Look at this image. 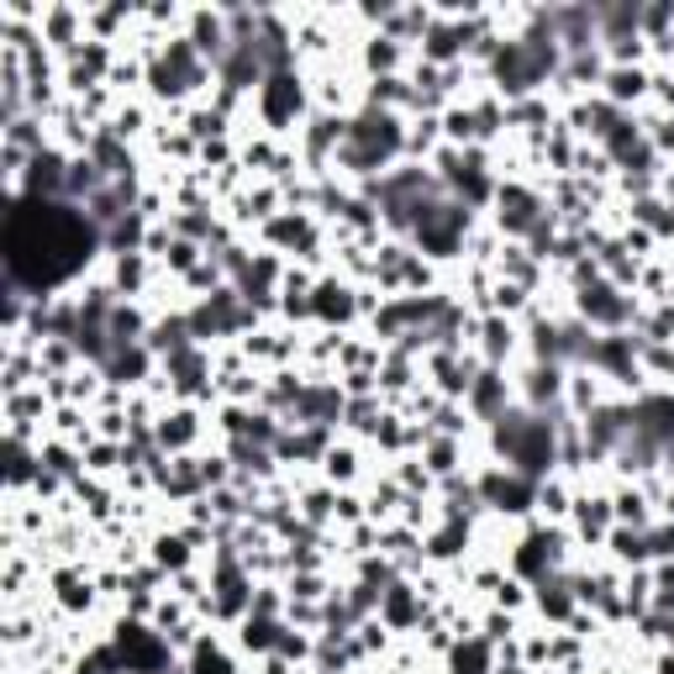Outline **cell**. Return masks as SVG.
Here are the masks:
<instances>
[{
  "mask_svg": "<svg viewBox=\"0 0 674 674\" xmlns=\"http://www.w3.org/2000/svg\"><path fill=\"white\" fill-rule=\"evenodd\" d=\"M464 38H469V32H458V27H433V32H427V42H422V53H427L433 63H448V59H458V53L469 48Z\"/></svg>",
  "mask_w": 674,
  "mask_h": 674,
  "instance_id": "23",
  "label": "cell"
},
{
  "mask_svg": "<svg viewBox=\"0 0 674 674\" xmlns=\"http://www.w3.org/2000/svg\"><path fill=\"white\" fill-rule=\"evenodd\" d=\"M200 80H206V63H200L196 42H169V53H163L159 69H153L159 96H190Z\"/></svg>",
  "mask_w": 674,
  "mask_h": 674,
  "instance_id": "9",
  "label": "cell"
},
{
  "mask_svg": "<svg viewBox=\"0 0 674 674\" xmlns=\"http://www.w3.org/2000/svg\"><path fill=\"white\" fill-rule=\"evenodd\" d=\"M643 90H648V75H643V69H627V63L606 69V100H612V106H622V100H637Z\"/></svg>",
  "mask_w": 674,
  "mask_h": 674,
  "instance_id": "21",
  "label": "cell"
},
{
  "mask_svg": "<svg viewBox=\"0 0 674 674\" xmlns=\"http://www.w3.org/2000/svg\"><path fill=\"white\" fill-rule=\"evenodd\" d=\"M159 464V479L169 496H196V490H206V475H200V458L190 454H175V458H153Z\"/></svg>",
  "mask_w": 674,
  "mask_h": 674,
  "instance_id": "17",
  "label": "cell"
},
{
  "mask_svg": "<svg viewBox=\"0 0 674 674\" xmlns=\"http://www.w3.org/2000/svg\"><path fill=\"white\" fill-rule=\"evenodd\" d=\"M406 148V127H400L396 111H364L358 121H348V138L337 148V163L354 169V175H385L390 163L400 159Z\"/></svg>",
  "mask_w": 674,
  "mask_h": 674,
  "instance_id": "3",
  "label": "cell"
},
{
  "mask_svg": "<svg viewBox=\"0 0 674 674\" xmlns=\"http://www.w3.org/2000/svg\"><path fill=\"white\" fill-rule=\"evenodd\" d=\"M506 348H512V327H506L500 317H490V321H485V358H490V364H500V354H506Z\"/></svg>",
  "mask_w": 674,
  "mask_h": 674,
  "instance_id": "29",
  "label": "cell"
},
{
  "mask_svg": "<svg viewBox=\"0 0 674 674\" xmlns=\"http://www.w3.org/2000/svg\"><path fill=\"white\" fill-rule=\"evenodd\" d=\"M633 317H637V306L616 279H591V285H579V321H585V327L622 333Z\"/></svg>",
  "mask_w": 674,
  "mask_h": 674,
  "instance_id": "6",
  "label": "cell"
},
{
  "mask_svg": "<svg viewBox=\"0 0 674 674\" xmlns=\"http://www.w3.org/2000/svg\"><path fill=\"white\" fill-rule=\"evenodd\" d=\"M454 458H458V443H454V437L433 443V475H454Z\"/></svg>",
  "mask_w": 674,
  "mask_h": 674,
  "instance_id": "34",
  "label": "cell"
},
{
  "mask_svg": "<svg viewBox=\"0 0 674 674\" xmlns=\"http://www.w3.org/2000/svg\"><path fill=\"white\" fill-rule=\"evenodd\" d=\"M490 427H496V454L512 464V475H522V479H533L537 485V479L554 469L558 433L543 412H500Z\"/></svg>",
  "mask_w": 674,
  "mask_h": 674,
  "instance_id": "2",
  "label": "cell"
},
{
  "mask_svg": "<svg viewBox=\"0 0 674 674\" xmlns=\"http://www.w3.org/2000/svg\"><path fill=\"white\" fill-rule=\"evenodd\" d=\"M279 637H285V627H279L275 616H248V622H242V648H258V654H264V648H279Z\"/></svg>",
  "mask_w": 674,
  "mask_h": 674,
  "instance_id": "26",
  "label": "cell"
},
{
  "mask_svg": "<svg viewBox=\"0 0 674 674\" xmlns=\"http://www.w3.org/2000/svg\"><path fill=\"white\" fill-rule=\"evenodd\" d=\"M63 606H90V585H63Z\"/></svg>",
  "mask_w": 674,
  "mask_h": 674,
  "instance_id": "42",
  "label": "cell"
},
{
  "mask_svg": "<svg viewBox=\"0 0 674 674\" xmlns=\"http://www.w3.org/2000/svg\"><path fill=\"white\" fill-rule=\"evenodd\" d=\"M479 496L490 500V506H500V512H527L537 500V485L522 475H506V464H500V469H490V475L479 479Z\"/></svg>",
  "mask_w": 674,
  "mask_h": 674,
  "instance_id": "12",
  "label": "cell"
},
{
  "mask_svg": "<svg viewBox=\"0 0 674 674\" xmlns=\"http://www.w3.org/2000/svg\"><path fill=\"white\" fill-rule=\"evenodd\" d=\"M258 111H264L269 127H290V121L300 117V80L290 69L264 75V85H258Z\"/></svg>",
  "mask_w": 674,
  "mask_h": 674,
  "instance_id": "10",
  "label": "cell"
},
{
  "mask_svg": "<svg viewBox=\"0 0 674 674\" xmlns=\"http://www.w3.org/2000/svg\"><path fill=\"white\" fill-rule=\"evenodd\" d=\"M396 63V42H369V69H390Z\"/></svg>",
  "mask_w": 674,
  "mask_h": 674,
  "instance_id": "38",
  "label": "cell"
},
{
  "mask_svg": "<svg viewBox=\"0 0 674 674\" xmlns=\"http://www.w3.org/2000/svg\"><path fill=\"white\" fill-rule=\"evenodd\" d=\"M575 522H579V533L585 537H606L612 533V522H616V512H612V500H575Z\"/></svg>",
  "mask_w": 674,
  "mask_h": 674,
  "instance_id": "22",
  "label": "cell"
},
{
  "mask_svg": "<svg viewBox=\"0 0 674 674\" xmlns=\"http://www.w3.org/2000/svg\"><path fill=\"white\" fill-rule=\"evenodd\" d=\"M327 475L348 479V475H354V454H348V448H333V454H327Z\"/></svg>",
  "mask_w": 674,
  "mask_h": 674,
  "instance_id": "37",
  "label": "cell"
},
{
  "mask_svg": "<svg viewBox=\"0 0 674 674\" xmlns=\"http://www.w3.org/2000/svg\"><path fill=\"white\" fill-rule=\"evenodd\" d=\"M633 354H637V343H633V337L606 333V337H591V354H585V364H591V369H601V375L627 379V385H633V375H637Z\"/></svg>",
  "mask_w": 674,
  "mask_h": 674,
  "instance_id": "11",
  "label": "cell"
},
{
  "mask_svg": "<svg viewBox=\"0 0 674 674\" xmlns=\"http://www.w3.org/2000/svg\"><path fill=\"white\" fill-rule=\"evenodd\" d=\"M464 232H469V206L464 200H448V196H437L417 217V227H412V238H417V248L427 258H454Z\"/></svg>",
  "mask_w": 674,
  "mask_h": 674,
  "instance_id": "5",
  "label": "cell"
},
{
  "mask_svg": "<svg viewBox=\"0 0 674 674\" xmlns=\"http://www.w3.org/2000/svg\"><path fill=\"white\" fill-rule=\"evenodd\" d=\"M496 206H500V232H512V238H537L543 227H548V200L527 190V185H506L496 190Z\"/></svg>",
  "mask_w": 674,
  "mask_h": 674,
  "instance_id": "7",
  "label": "cell"
},
{
  "mask_svg": "<svg viewBox=\"0 0 674 674\" xmlns=\"http://www.w3.org/2000/svg\"><path fill=\"white\" fill-rule=\"evenodd\" d=\"M311 317L348 321V317H354V290H348V285H337V279H321L317 290H311Z\"/></svg>",
  "mask_w": 674,
  "mask_h": 674,
  "instance_id": "18",
  "label": "cell"
},
{
  "mask_svg": "<svg viewBox=\"0 0 674 674\" xmlns=\"http://www.w3.org/2000/svg\"><path fill=\"white\" fill-rule=\"evenodd\" d=\"M100 242V227L75 200H17L6 217V279L11 290H59L80 275Z\"/></svg>",
  "mask_w": 674,
  "mask_h": 674,
  "instance_id": "1",
  "label": "cell"
},
{
  "mask_svg": "<svg viewBox=\"0 0 674 674\" xmlns=\"http://www.w3.org/2000/svg\"><path fill=\"white\" fill-rule=\"evenodd\" d=\"M612 543H616V558H627V564H648V537H643V533H633V527H616Z\"/></svg>",
  "mask_w": 674,
  "mask_h": 674,
  "instance_id": "27",
  "label": "cell"
},
{
  "mask_svg": "<svg viewBox=\"0 0 674 674\" xmlns=\"http://www.w3.org/2000/svg\"><path fill=\"white\" fill-rule=\"evenodd\" d=\"M490 643L485 637H469V643H458L454 648V674H490Z\"/></svg>",
  "mask_w": 674,
  "mask_h": 674,
  "instance_id": "25",
  "label": "cell"
},
{
  "mask_svg": "<svg viewBox=\"0 0 674 674\" xmlns=\"http://www.w3.org/2000/svg\"><path fill=\"white\" fill-rule=\"evenodd\" d=\"M448 138L469 142V138H475V117H469V111H454V117H448Z\"/></svg>",
  "mask_w": 674,
  "mask_h": 674,
  "instance_id": "36",
  "label": "cell"
},
{
  "mask_svg": "<svg viewBox=\"0 0 674 674\" xmlns=\"http://www.w3.org/2000/svg\"><path fill=\"white\" fill-rule=\"evenodd\" d=\"M496 296H500V311H516L522 306V285H500Z\"/></svg>",
  "mask_w": 674,
  "mask_h": 674,
  "instance_id": "43",
  "label": "cell"
},
{
  "mask_svg": "<svg viewBox=\"0 0 674 674\" xmlns=\"http://www.w3.org/2000/svg\"><path fill=\"white\" fill-rule=\"evenodd\" d=\"M117 279H121V290H138V285H142V258H138V254L121 258V264H117Z\"/></svg>",
  "mask_w": 674,
  "mask_h": 674,
  "instance_id": "35",
  "label": "cell"
},
{
  "mask_svg": "<svg viewBox=\"0 0 674 674\" xmlns=\"http://www.w3.org/2000/svg\"><path fill=\"white\" fill-rule=\"evenodd\" d=\"M648 558H674V522L670 527H648Z\"/></svg>",
  "mask_w": 674,
  "mask_h": 674,
  "instance_id": "33",
  "label": "cell"
},
{
  "mask_svg": "<svg viewBox=\"0 0 674 674\" xmlns=\"http://www.w3.org/2000/svg\"><path fill=\"white\" fill-rule=\"evenodd\" d=\"M169 264H175V269H196V242H175V248H169Z\"/></svg>",
  "mask_w": 674,
  "mask_h": 674,
  "instance_id": "39",
  "label": "cell"
},
{
  "mask_svg": "<svg viewBox=\"0 0 674 674\" xmlns=\"http://www.w3.org/2000/svg\"><path fill=\"white\" fill-rule=\"evenodd\" d=\"M664 464H670V469H674V443H670V448H664Z\"/></svg>",
  "mask_w": 674,
  "mask_h": 674,
  "instance_id": "45",
  "label": "cell"
},
{
  "mask_svg": "<svg viewBox=\"0 0 674 674\" xmlns=\"http://www.w3.org/2000/svg\"><path fill=\"white\" fill-rule=\"evenodd\" d=\"M337 412H343V390L337 385H306V390H296L300 427H333Z\"/></svg>",
  "mask_w": 674,
  "mask_h": 674,
  "instance_id": "14",
  "label": "cell"
},
{
  "mask_svg": "<svg viewBox=\"0 0 674 674\" xmlns=\"http://www.w3.org/2000/svg\"><path fill=\"white\" fill-rule=\"evenodd\" d=\"M196 433H200L196 412H169V417L159 422V448H169V454H185V448L196 443Z\"/></svg>",
  "mask_w": 674,
  "mask_h": 674,
  "instance_id": "20",
  "label": "cell"
},
{
  "mask_svg": "<svg viewBox=\"0 0 674 674\" xmlns=\"http://www.w3.org/2000/svg\"><path fill=\"white\" fill-rule=\"evenodd\" d=\"M469 412L485 422H496L500 412H506V379H500L496 364H485L475 375V385H469Z\"/></svg>",
  "mask_w": 674,
  "mask_h": 674,
  "instance_id": "16",
  "label": "cell"
},
{
  "mask_svg": "<svg viewBox=\"0 0 674 674\" xmlns=\"http://www.w3.org/2000/svg\"><path fill=\"white\" fill-rule=\"evenodd\" d=\"M32 479V454H27V437H11V485Z\"/></svg>",
  "mask_w": 674,
  "mask_h": 674,
  "instance_id": "32",
  "label": "cell"
},
{
  "mask_svg": "<svg viewBox=\"0 0 674 674\" xmlns=\"http://www.w3.org/2000/svg\"><path fill=\"white\" fill-rule=\"evenodd\" d=\"M575 601H579V595L569 591V579H564V575L537 579V606H543V616L564 622V616H575Z\"/></svg>",
  "mask_w": 674,
  "mask_h": 674,
  "instance_id": "19",
  "label": "cell"
},
{
  "mask_svg": "<svg viewBox=\"0 0 674 674\" xmlns=\"http://www.w3.org/2000/svg\"><path fill=\"white\" fill-rule=\"evenodd\" d=\"M327 506H333V496H327V490L306 496V516H311V522H321V516H327Z\"/></svg>",
  "mask_w": 674,
  "mask_h": 674,
  "instance_id": "41",
  "label": "cell"
},
{
  "mask_svg": "<svg viewBox=\"0 0 674 674\" xmlns=\"http://www.w3.org/2000/svg\"><path fill=\"white\" fill-rule=\"evenodd\" d=\"M648 364H654L658 375L674 379V348H670V343H664V348H648Z\"/></svg>",
  "mask_w": 674,
  "mask_h": 674,
  "instance_id": "40",
  "label": "cell"
},
{
  "mask_svg": "<svg viewBox=\"0 0 674 674\" xmlns=\"http://www.w3.org/2000/svg\"><path fill=\"white\" fill-rule=\"evenodd\" d=\"M153 558H159V569H185V537H159L153 543Z\"/></svg>",
  "mask_w": 674,
  "mask_h": 674,
  "instance_id": "31",
  "label": "cell"
},
{
  "mask_svg": "<svg viewBox=\"0 0 674 674\" xmlns=\"http://www.w3.org/2000/svg\"><path fill=\"white\" fill-rule=\"evenodd\" d=\"M185 321H190V337H227V333H238V327H248L254 311L242 306L238 290H217V296L200 300Z\"/></svg>",
  "mask_w": 674,
  "mask_h": 674,
  "instance_id": "8",
  "label": "cell"
},
{
  "mask_svg": "<svg viewBox=\"0 0 674 674\" xmlns=\"http://www.w3.org/2000/svg\"><path fill=\"white\" fill-rule=\"evenodd\" d=\"M117 654H121V664L153 674L163 664V643L148 633V627H121V633H117Z\"/></svg>",
  "mask_w": 674,
  "mask_h": 674,
  "instance_id": "15",
  "label": "cell"
},
{
  "mask_svg": "<svg viewBox=\"0 0 674 674\" xmlns=\"http://www.w3.org/2000/svg\"><path fill=\"white\" fill-rule=\"evenodd\" d=\"M90 458H96V469H111V458H117V448H90Z\"/></svg>",
  "mask_w": 674,
  "mask_h": 674,
  "instance_id": "44",
  "label": "cell"
},
{
  "mask_svg": "<svg viewBox=\"0 0 674 674\" xmlns=\"http://www.w3.org/2000/svg\"><path fill=\"white\" fill-rule=\"evenodd\" d=\"M558 564H564V548H558L554 533H533L522 548H516V569L527 579H548L558 575Z\"/></svg>",
  "mask_w": 674,
  "mask_h": 674,
  "instance_id": "13",
  "label": "cell"
},
{
  "mask_svg": "<svg viewBox=\"0 0 674 674\" xmlns=\"http://www.w3.org/2000/svg\"><path fill=\"white\" fill-rule=\"evenodd\" d=\"M458 543H469V527H464L458 516H448V527H443V533L433 537V554H437V558H454V554H458Z\"/></svg>",
  "mask_w": 674,
  "mask_h": 674,
  "instance_id": "28",
  "label": "cell"
},
{
  "mask_svg": "<svg viewBox=\"0 0 674 674\" xmlns=\"http://www.w3.org/2000/svg\"><path fill=\"white\" fill-rule=\"evenodd\" d=\"M554 69H558L554 27H548V38H543V32H533V38H516V42H506V48L496 53L500 96H527V90H537V85L548 80Z\"/></svg>",
  "mask_w": 674,
  "mask_h": 674,
  "instance_id": "4",
  "label": "cell"
},
{
  "mask_svg": "<svg viewBox=\"0 0 674 674\" xmlns=\"http://www.w3.org/2000/svg\"><path fill=\"white\" fill-rule=\"evenodd\" d=\"M196 674H232V664L217 643H196Z\"/></svg>",
  "mask_w": 674,
  "mask_h": 674,
  "instance_id": "30",
  "label": "cell"
},
{
  "mask_svg": "<svg viewBox=\"0 0 674 674\" xmlns=\"http://www.w3.org/2000/svg\"><path fill=\"white\" fill-rule=\"evenodd\" d=\"M379 616H385L390 627H406V622L417 616V601H412V585H390V591H379Z\"/></svg>",
  "mask_w": 674,
  "mask_h": 674,
  "instance_id": "24",
  "label": "cell"
}]
</instances>
